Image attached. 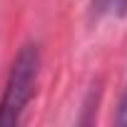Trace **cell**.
<instances>
[{
	"label": "cell",
	"instance_id": "obj_3",
	"mask_svg": "<svg viewBox=\"0 0 127 127\" xmlns=\"http://www.w3.org/2000/svg\"><path fill=\"white\" fill-rule=\"evenodd\" d=\"M115 125L120 127H127V87L120 97V105H117V112H115Z\"/></svg>",
	"mask_w": 127,
	"mask_h": 127
},
{
	"label": "cell",
	"instance_id": "obj_1",
	"mask_svg": "<svg viewBox=\"0 0 127 127\" xmlns=\"http://www.w3.org/2000/svg\"><path fill=\"white\" fill-rule=\"evenodd\" d=\"M37 72H40V50L37 45L28 42L18 50L5 80V90L0 97V127H10L23 120V112L35 95Z\"/></svg>",
	"mask_w": 127,
	"mask_h": 127
},
{
	"label": "cell",
	"instance_id": "obj_2",
	"mask_svg": "<svg viewBox=\"0 0 127 127\" xmlns=\"http://www.w3.org/2000/svg\"><path fill=\"white\" fill-rule=\"evenodd\" d=\"M127 5V0H92V5H90V18L92 20H100L105 18L107 13L117 10V8H125Z\"/></svg>",
	"mask_w": 127,
	"mask_h": 127
}]
</instances>
